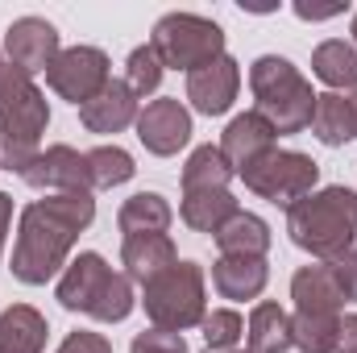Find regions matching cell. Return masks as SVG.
<instances>
[{"instance_id": "1", "label": "cell", "mask_w": 357, "mask_h": 353, "mask_svg": "<svg viewBox=\"0 0 357 353\" xmlns=\"http://www.w3.org/2000/svg\"><path fill=\"white\" fill-rule=\"evenodd\" d=\"M96 216V200L91 191L79 195H54V200H33L21 212L17 225V246H13V274L29 287L50 283L75 246V237L84 233Z\"/></svg>"}, {"instance_id": "2", "label": "cell", "mask_w": 357, "mask_h": 353, "mask_svg": "<svg viewBox=\"0 0 357 353\" xmlns=\"http://www.w3.org/2000/svg\"><path fill=\"white\" fill-rule=\"evenodd\" d=\"M287 233L320 262H341L357 237V191L324 187L287 208Z\"/></svg>"}, {"instance_id": "3", "label": "cell", "mask_w": 357, "mask_h": 353, "mask_svg": "<svg viewBox=\"0 0 357 353\" xmlns=\"http://www.w3.org/2000/svg\"><path fill=\"white\" fill-rule=\"evenodd\" d=\"M46 125H50V108L33 75H25L0 54V163L21 175L38 158V142Z\"/></svg>"}, {"instance_id": "4", "label": "cell", "mask_w": 357, "mask_h": 353, "mask_svg": "<svg viewBox=\"0 0 357 353\" xmlns=\"http://www.w3.org/2000/svg\"><path fill=\"white\" fill-rule=\"evenodd\" d=\"M59 303L67 312H84V316L116 324L133 312L137 299H133V283L116 274L100 254H79L59 278Z\"/></svg>"}, {"instance_id": "5", "label": "cell", "mask_w": 357, "mask_h": 353, "mask_svg": "<svg viewBox=\"0 0 357 353\" xmlns=\"http://www.w3.org/2000/svg\"><path fill=\"white\" fill-rule=\"evenodd\" d=\"M250 88H254V100L274 133H303L312 125V112H316V96H312V84L278 54H262L254 67H250Z\"/></svg>"}, {"instance_id": "6", "label": "cell", "mask_w": 357, "mask_h": 353, "mask_svg": "<svg viewBox=\"0 0 357 353\" xmlns=\"http://www.w3.org/2000/svg\"><path fill=\"white\" fill-rule=\"evenodd\" d=\"M150 46L162 59V67H175V71L191 75V71H199L225 54V29L208 17H195V13H167L154 25Z\"/></svg>"}, {"instance_id": "7", "label": "cell", "mask_w": 357, "mask_h": 353, "mask_svg": "<svg viewBox=\"0 0 357 353\" xmlns=\"http://www.w3.org/2000/svg\"><path fill=\"white\" fill-rule=\"evenodd\" d=\"M146 316L154 320V329L167 333H183L191 324H199L204 312V270L195 262H175L162 270L158 278L146 283Z\"/></svg>"}, {"instance_id": "8", "label": "cell", "mask_w": 357, "mask_h": 353, "mask_svg": "<svg viewBox=\"0 0 357 353\" xmlns=\"http://www.w3.org/2000/svg\"><path fill=\"white\" fill-rule=\"evenodd\" d=\"M237 175L245 179V187L258 191L262 200L291 208L295 200L312 195V187H316V179H320V167H316L307 154H299V150H266V154H258L254 163H245Z\"/></svg>"}, {"instance_id": "9", "label": "cell", "mask_w": 357, "mask_h": 353, "mask_svg": "<svg viewBox=\"0 0 357 353\" xmlns=\"http://www.w3.org/2000/svg\"><path fill=\"white\" fill-rule=\"evenodd\" d=\"M46 84L59 91L63 100L71 104H88L96 100L104 84H108V54L96 50V46H71V50H59V59L50 63L46 71Z\"/></svg>"}, {"instance_id": "10", "label": "cell", "mask_w": 357, "mask_h": 353, "mask_svg": "<svg viewBox=\"0 0 357 353\" xmlns=\"http://www.w3.org/2000/svg\"><path fill=\"white\" fill-rule=\"evenodd\" d=\"M137 137L150 154L171 158L191 142V112L178 100H150L137 112Z\"/></svg>"}, {"instance_id": "11", "label": "cell", "mask_w": 357, "mask_h": 353, "mask_svg": "<svg viewBox=\"0 0 357 353\" xmlns=\"http://www.w3.org/2000/svg\"><path fill=\"white\" fill-rule=\"evenodd\" d=\"M4 50H8V63L21 67L25 75L50 71V63L59 59V29L42 17H21V21L8 25Z\"/></svg>"}, {"instance_id": "12", "label": "cell", "mask_w": 357, "mask_h": 353, "mask_svg": "<svg viewBox=\"0 0 357 353\" xmlns=\"http://www.w3.org/2000/svg\"><path fill=\"white\" fill-rule=\"evenodd\" d=\"M21 179L29 187H54L63 195H79V191H91V171H88V154L71 150V146H50L46 154H38Z\"/></svg>"}, {"instance_id": "13", "label": "cell", "mask_w": 357, "mask_h": 353, "mask_svg": "<svg viewBox=\"0 0 357 353\" xmlns=\"http://www.w3.org/2000/svg\"><path fill=\"white\" fill-rule=\"evenodd\" d=\"M237 88H241V71H237V63L229 54H220L216 63H208V67L187 75V100L204 117H220L237 100Z\"/></svg>"}, {"instance_id": "14", "label": "cell", "mask_w": 357, "mask_h": 353, "mask_svg": "<svg viewBox=\"0 0 357 353\" xmlns=\"http://www.w3.org/2000/svg\"><path fill=\"white\" fill-rule=\"evenodd\" d=\"M291 299H295V312H303V316H341V308L349 303L337 283V270L328 262L303 266L291 278Z\"/></svg>"}, {"instance_id": "15", "label": "cell", "mask_w": 357, "mask_h": 353, "mask_svg": "<svg viewBox=\"0 0 357 353\" xmlns=\"http://www.w3.org/2000/svg\"><path fill=\"white\" fill-rule=\"evenodd\" d=\"M274 125H270L262 112H241V117H233L229 121V129H225V137H220V154H225V163L233 167V175L245 167V163H254L258 154H266L274 150Z\"/></svg>"}, {"instance_id": "16", "label": "cell", "mask_w": 357, "mask_h": 353, "mask_svg": "<svg viewBox=\"0 0 357 353\" xmlns=\"http://www.w3.org/2000/svg\"><path fill=\"white\" fill-rule=\"evenodd\" d=\"M79 121L88 125L91 133H121L125 125H133V121H137V96H133L129 84L108 80L104 91L79 108Z\"/></svg>"}, {"instance_id": "17", "label": "cell", "mask_w": 357, "mask_h": 353, "mask_svg": "<svg viewBox=\"0 0 357 353\" xmlns=\"http://www.w3.org/2000/svg\"><path fill=\"white\" fill-rule=\"evenodd\" d=\"M121 262H125V278H137L146 287L150 278L171 270L178 262V254H175V241L167 233H137V237H125Z\"/></svg>"}, {"instance_id": "18", "label": "cell", "mask_w": 357, "mask_h": 353, "mask_svg": "<svg viewBox=\"0 0 357 353\" xmlns=\"http://www.w3.org/2000/svg\"><path fill=\"white\" fill-rule=\"evenodd\" d=\"M266 258H220L212 266V283L225 299H258L266 291Z\"/></svg>"}, {"instance_id": "19", "label": "cell", "mask_w": 357, "mask_h": 353, "mask_svg": "<svg viewBox=\"0 0 357 353\" xmlns=\"http://www.w3.org/2000/svg\"><path fill=\"white\" fill-rule=\"evenodd\" d=\"M46 345V316L29 303H13L0 312V353H42Z\"/></svg>"}, {"instance_id": "20", "label": "cell", "mask_w": 357, "mask_h": 353, "mask_svg": "<svg viewBox=\"0 0 357 353\" xmlns=\"http://www.w3.org/2000/svg\"><path fill=\"white\" fill-rule=\"evenodd\" d=\"M216 246L225 258H266L270 250V225L254 212H237L229 225H220Z\"/></svg>"}, {"instance_id": "21", "label": "cell", "mask_w": 357, "mask_h": 353, "mask_svg": "<svg viewBox=\"0 0 357 353\" xmlns=\"http://www.w3.org/2000/svg\"><path fill=\"white\" fill-rule=\"evenodd\" d=\"M116 225L125 237H137V233H167L171 225V204L158 195V191H137L121 204L116 212Z\"/></svg>"}, {"instance_id": "22", "label": "cell", "mask_w": 357, "mask_h": 353, "mask_svg": "<svg viewBox=\"0 0 357 353\" xmlns=\"http://www.w3.org/2000/svg\"><path fill=\"white\" fill-rule=\"evenodd\" d=\"M312 129L324 146H345L349 137H357V121H354V104L341 91H324L316 96V112H312Z\"/></svg>"}, {"instance_id": "23", "label": "cell", "mask_w": 357, "mask_h": 353, "mask_svg": "<svg viewBox=\"0 0 357 353\" xmlns=\"http://www.w3.org/2000/svg\"><path fill=\"white\" fill-rule=\"evenodd\" d=\"M178 212L195 233H220V225H229L241 208L229 191H195V195H183Z\"/></svg>"}, {"instance_id": "24", "label": "cell", "mask_w": 357, "mask_h": 353, "mask_svg": "<svg viewBox=\"0 0 357 353\" xmlns=\"http://www.w3.org/2000/svg\"><path fill=\"white\" fill-rule=\"evenodd\" d=\"M250 353H287L291 350V316L278 303H258L250 312Z\"/></svg>"}, {"instance_id": "25", "label": "cell", "mask_w": 357, "mask_h": 353, "mask_svg": "<svg viewBox=\"0 0 357 353\" xmlns=\"http://www.w3.org/2000/svg\"><path fill=\"white\" fill-rule=\"evenodd\" d=\"M229 179L233 167L225 163L220 146H199L187 167H183V195H195V191H229Z\"/></svg>"}, {"instance_id": "26", "label": "cell", "mask_w": 357, "mask_h": 353, "mask_svg": "<svg viewBox=\"0 0 357 353\" xmlns=\"http://www.w3.org/2000/svg\"><path fill=\"white\" fill-rule=\"evenodd\" d=\"M312 71L328 88H357V50L349 42H337V38L320 42L312 54Z\"/></svg>"}, {"instance_id": "27", "label": "cell", "mask_w": 357, "mask_h": 353, "mask_svg": "<svg viewBox=\"0 0 357 353\" xmlns=\"http://www.w3.org/2000/svg\"><path fill=\"white\" fill-rule=\"evenodd\" d=\"M337 324L341 316H291V345H299L303 353H328L337 341Z\"/></svg>"}, {"instance_id": "28", "label": "cell", "mask_w": 357, "mask_h": 353, "mask_svg": "<svg viewBox=\"0 0 357 353\" xmlns=\"http://www.w3.org/2000/svg\"><path fill=\"white\" fill-rule=\"evenodd\" d=\"M88 171H91V187H116V183H129L137 167L121 146H100V150L88 154Z\"/></svg>"}, {"instance_id": "29", "label": "cell", "mask_w": 357, "mask_h": 353, "mask_svg": "<svg viewBox=\"0 0 357 353\" xmlns=\"http://www.w3.org/2000/svg\"><path fill=\"white\" fill-rule=\"evenodd\" d=\"M133 96H150V91H158L162 84V59L154 54V46H137L133 54H129V80H125Z\"/></svg>"}, {"instance_id": "30", "label": "cell", "mask_w": 357, "mask_h": 353, "mask_svg": "<svg viewBox=\"0 0 357 353\" xmlns=\"http://www.w3.org/2000/svg\"><path fill=\"white\" fill-rule=\"evenodd\" d=\"M199 324H204V345H208V350H233V345L241 341V333H245L241 316H237V312H229V308L208 312Z\"/></svg>"}, {"instance_id": "31", "label": "cell", "mask_w": 357, "mask_h": 353, "mask_svg": "<svg viewBox=\"0 0 357 353\" xmlns=\"http://www.w3.org/2000/svg\"><path fill=\"white\" fill-rule=\"evenodd\" d=\"M129 353H191L183 333H167V329H150V333H137Z\"/></svg>"}, {"instance_id": "32", "label": "cell", "mask_w": 357, "mask_h": 353, "mask_svg": "<svg viewBox=\"0 0 357 353\" xmlns=\"http://www.w3.org/2000/svg\"><path fill=\"white\" fill-rule=\"evenodd\" d=\"M59 353H112V345H108L100 333H84V329H79V333H71V337L59 345Z\"/></svg>"}, {"instance_id": "33", "label": "cell", "mask_w": 357, "mask_h": 353, "mask_svg": "<svg viewBox=\"0 0 357 353\" xmlns=\"http://www.w3.org/2000/svg\"><path fill=\"white\" fill-rule=\"evenodd\" d=\"M333 270H337V283H341V291H345V299L349 303H357V246L341 258V262H328Z\"/></svg>"}, {"instance_id": "34", "label": "cell", "mask_w": 357, "mask_h": 353, "mask_svg": "<svg viewBox=\"0 0 357 353\" xmlns=\"http://www.w3.org/2000/svg\"><path fill=\"white\" fill-rule=\"evenodd\" d=\"M328 353H357V316H341L337 324V341Z\"/></svg>"}, {"instance_id": "35", "label": "cell", "mask_w": 357, "mask_h": 353, "mask_svg": "<svg viewBox=\"0 0 357 353\" xmlns=\"http://www.w3.org/2000/svg\"><path fill=\"white\" fill-rule=\"evenodd\" d=\"M295 13H299L303 21H324V17H337V13H341V4H337V8H312V4H295Z\"/></svg>"}, {"instance_id": "36", "label": "cell", "mask_w": 357, "mask_h": 353, "mask_svg": "<svg viewBox=\"0 0 357 353\" xmlns=\"http://www.w3.org/2000/svg\"><path fill=\"white\" fill-rule=\"evenodd\" d=\"M8 220H13V195L0 191V250H4V233H8Z\"/></svg>"}, {"instance_id": "37", "label": "cell", "mask_w": 357, "mask_h": 353, "mask_svg": "<svg viewBox=\"0 0 357 353\" xmlns=\"http://www.w3.org/2000/svg\"><path fill=\"white\" fill-rule=\"evenodd\" d=\"M349 104H354V121H357V96H349Z\"/></svg>"}, {"instance_id": "38", "label": "cell", "mask_w": 357, "mask_h": 353, "mask_svg": "<svg viewBox=\"0 0 357 353\" xmlns=\"http://www.w3.org/2000/svg\"><path fill=\"white\" fill-rule=\"evenodd\" d=\"M354 38H357V17H354Z\"/></svg>"}]
</instances>
